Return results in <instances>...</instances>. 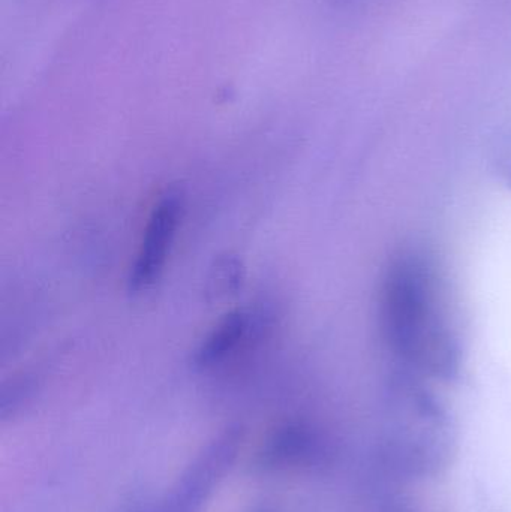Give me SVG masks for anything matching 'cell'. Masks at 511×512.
I'll return each mask as SVG.
<instances>
[{
    "label": "cell",
    "instance_id": "3957f363",
    "mask_svg": "<svg viewBox=\"0 0 511 512\" xmlns=\"http://www.w3.org/2000/svg\"><path fill=\"white\" fill-rule=\"evenodd\" d=\"M336 451L314 427L306 424H287L276 430L260 454L266 468H314L330 465Z\"/></svg>",
    "mask_w": 511,
    "mask_h": 512
},
{
    "label": "cell",
    "instance_id": "277c9868",
    "mask_svg": "<svg viewBox=\"0 0 511 512\" xmlns=\"http://www.w3.org/2000/svg\"><path fill=\"white\" fill-rule=\"evenodd\" d=\"M236 438L225 436L213 445L206 456L191 469L188 477L183 478L179 489L165 502L159 512H195L200 507L201 499L209 492L215 477L230 463L236 453Z\"/></svg>",
    "mask_w": 511,
    "mask_h": 512
},
{
    "label": "cell",
    "instance_id": "6da1fadb",
    "mask_svg": "<svg viewBox=\"0 0 511 512\" xmlns=\"http://www.w3.org/2000/svg\"><path fill=\"white\" fill-rule=\"evenodd\" d=\"M434 276L420 259L390 270L384 289V330L402 363L432 378H449L453 358Z\"/></svg>",
    "mask_w": 511,
    "mask_h": 512
},
{
    "label": "cell",
    "instance_id": "5b68a950",
    "mask_svg": "<svg viewBox=\"0 0 511 512\" xmlns=\"http://www.w3.org/2000/svg\"><path fill=\"white\" fill-rule=\"evenodd\" d=\"M258 327L260 319L251 310L237 309L228 313L198 346L194 354L195 367L209 370L225 363Z\"/></svg>",
    "mask_w": 511,
    "mask_h": 512
},
{
    "label": "cell",
    "instance_id": "7a4b0ae2",
    "mask_svg": "<svg viewBox=\"0 0 511 512\" xmlns=\"http://www.w3.org/2000/svg\"><path fill=\"white\" fill-rule=\"evenodd\" d=\"M183 207V195L177 189L164 192L153 206L128 277L132 294L147 291L161 277L182 221Z\"/></svg>",
    "mask_w": 511,
    "mask_h": 512
},
{
    "label": "cell",
    "instance_id": "8992f818",
    "mask_svg": "<svg viewBox=\"0 0 511 512\" xmlns=\"http://www.w3.org/2000/svg\"><path fill=\"white\" fill-rule=\"evenodd\" d=\"M245 280L242 261L234 255H222L213 262L207 276L206 294L209 300H221L237 294Z\"/></svg>",
    "mask_w": 511,
    "mask_h": 512
}]
</instances>
